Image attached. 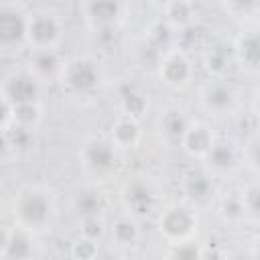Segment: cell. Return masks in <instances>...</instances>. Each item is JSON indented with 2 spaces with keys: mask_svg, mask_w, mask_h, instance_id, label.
<instances>
[{
  "mask_svg": "<svg viewBox=\"0 0 260 260\" xmlns=\"http://www.w3.org/2000/svg\"><path fill=\"white\" fill-rule=\"evenodd\" d=\"M91 260H114V258H112L110 254H100V252H98V254H95Z\"/></svg>",
  "mask_w": 260,
  "mask_h": 260,
  "instance_id": "836d02e7",
  "label": "cell"
},
{
  "mask_svg": "<svg viewBox=\"0 0 260 260\" xmlns=\"http://www.w3.org/2000/svg\"><path fill=\"white\" fill-rule=\"evenodd\" d=\"M162 12H165V20L171 26H187L193 18V4L185 0L167 2L162 6Z\"/></svg>",
  "mask_w": 260,
  "mask_h": 260,
  "instance_id": "7402d4cb",
  "label": "cell"
},
{
  "mask_svg": "<svg viewBox=\"0 0 260 260\" xmlns=\"http://www.w3.org/2000/svg\"><path fill=\"white\" fill-rule=\"evenodd\" d=\"M79 158L85 169L93 173H106L116 165V144L112 140L93 138L83 144Z\"/></svg>",
  "mask_w": 260,
  "mask_h": 260,
  "instance_id": "5b68a950",
  "label": "cell"
},
{
  "mask_svg": "<svg viewBox=\"0 0 260 260\" xmlns=\"http://www.w3.org/2000/svg\"><path fill=\"white\" fill-rule=\"evenodd\" d=\"M158 73H160V79L165 83H169L173 87H181L191 77V63L185 57V53H181V51H169V53L160 55Z\"/></svg>",
  "mask_w": 260,
  "mask_h": 260,
  "instance_id": "9c48e42d",
  "label": "cell"
},
{
  "mask_svg": "<svg viewBox=\"0 0 260 260\" xmlns=\"http://www.w3.org/2000/svg\"><path fill=\"white\" fill-rule=\"evenodd\" d=\"M160 130H162V134H165L169 140L181 142L183 136H185L187 130H189V124H187V118L183 116L181 110H169V112H165L162 118H160Z\"/></svg>",
  "mask_w": 260,
  "mask_h": 260,
  "instance_id": "ffe728a7",
  "label": "cell"
},
{
  "mask_svg": "<svg viewBox=\"0 0 260 260\" xmlns=\"http://www.w3.org/2000/svg\"><path fill=\"white\" fill-rule=\"evenodd\" d=\"M112 236H114V240H116L118 244H122V246H130V244H134V242L138 240V228H136L134 219H130V217H122V219H118V221L114 223V228H112Z\"/></svg>",
  "mask_w": 260,
  "mask_h": 260,
  "instance_id": "603a6c76",
  "label": "cell"
},
{
  "mask_svg": "<svg viewBox=\"0 0 260 260\" xmlns=\"http://www.w3.org/2000/svg\"><path fill=\"white\" fill-rule=\"evenodd\" d=\"M73 254L79 258V260H91L95 254H98V250H95V246H93V242L91 240H79L75 246H73Z\"/></svg>",
  "mask_w": 260,
  "mask_h": 260,
  "instance_id": "1f68e13d",
  "label": "cell"
},
{
  "mask_svg": "<svg viewBox=\"0 0 260 260\" xmlns=\"http://www.w3.org/2000/svg\"><path fill=\"white\" fill-rule=\"evenodd\" d=\"M195 228V215L185 207H171L160 215V232L175 244L185 242Z\"/></svg>",
  "mask_w": 260,
  "mask_h": 260,
  "instance_id": "8992f818",
  "label": "cell"
},
{
  "mask_svg": "<svg viewBox=\"0 0 260 260\" xmlns=\"http://www.w3.org/2000/svg\"><path fill=\"white\" fill-rule=\"evenodd\" d=\"M122 203L132 217H144L154 211L156 197H154L152 187L146 181L134 179V181L126 183V187L122 191Z\"/></svg>",
  "mask_w": 260,
  "mask_h": 260,
  "instance_id": "3957f363",
  "label": "cell"
},
{
  "mask_svg": "<svg viewBox=\"0 0 260 260\" xmlns=\"http://www.w3.org/2000/svg\"><path fill=\"white\" fill-rule=\"evenodd\" d=\"M213 142H215V140H213L211 132H209L205 126H201V124L189 126L187 134H185L183 140H181L183 148H185L189 154H195V156H201V158L207 154V150L211 148Z\"/></svg>",
  "mask_w": 260,
  "mask_h": 260,
  "instance_id": "2e32d148",
  "label": "cell"
},
{
  "mask_svg": "<svg viewBox=\"0 0 260 260\" xmlns=\"http://www.w3.org/2000/svg\"><path fill=\"white\" fill-rule=\"evenodd\" d=\"M201 102H203V106H205L209 112L225 114V112H230V110L234 108L236 98H234V91H232L230 85L215 81V83H207V85L203 87Z\"/></svg>",
  "mask_w": 260,
  "mask_h": 260,
  "instance_id": "4fadbf2b",
  "label": "cell"
},
{
  "mask_svg": "<svg viewBox=\"0 0 260 260\" xmlns=\"http://www.w3.org/2000/svg\"><path fill=\"white\" fill-rule=\"evenodd\" d=\"M248 160L254 169H260V136L252 138L248 144Z\"/></svg>",
  "mask_w": 260,
  "mask_h": 260,
  "instance_id": "d6a6232c",
  "label": "cell"
},
{
  "mask_svg": "<svg viewBox=\"0 0 260 260\" xmlns=\"http://www.w3.org/2000/svg\"><path fill=\"white\" fill-rule=\"evenodd\" d=\"M228 260H248L246 256H242V254H236V256H230Z\"/></svg>",
  "mask_w": 260,
  "mask_h": 260,
  "instance_id": "e575fe53",
  "label": "cell"
},
{
  "mask_svg": "<svg viewBox=\"0 0 260 260\" xmlns=\"http://www.w3.org/2000/svg\"><path fill=\"white\" fill-rule=\"evenodd\" d=\"M61 24L53 14L41 12L35 16H28V32L26 41L32 45V51L37 49H53L59 41Z\"/></svg>",
  "mask_w": 260,
  "mask_h": 260,
  "instance_id": "277c9868",
  "label": "cell"
},
{
  "mask_svg": "<svg viewBox=\"0 0 260 260\" xmlns=\"http://www.w3.org/2000/svg\"><path fill=\"white\" fill-rule=\"evenodd\" d=\"M138 124L132 118H120L112 126V142L120 148H130L138 142Z\"/></svg>",
  "mask_w": 260,
  "mask_h": 260,
  "instance_id": "44dd1931",
  "label": "cell"
},
{
  "mask_svg": "<svg viewBox=\"0 0 260 260\" xmlns=\"http://www.w3.org/2000/svg\"><path fill=\"white\" fill-rule=\"evenodd\" d=\"M28 32V16H24L18 8L4 4L0 8V41L4 45H14L26 39Z\"/></svg>",
  "mask_w": 260,
  "mask_h": 260,
  "instance_id": "30bf717a",
  "label": "cell"
},
{
  "mask_svg": "<svg viewBox=\"0 0 260 260\" xmlns=\"http://www.w3.org/2000/svg\"><path fill=\"white\" fill-rule=\"evenodd\" d=\"M61 81L73 93H91L100 85L102 73H100V67L93 59L77 57V59H71L69 63L63 65Z\"/></svg>",
  "mask_w": 260,
  "mask_h": 260,
  "instance_id": "6da1fadb",
  "label": "cell"
},
{
  "mask_svg": "<svg viewBox=\"0 0 260 260\" xmlns=\"http://www.w3.org/2000/svg\"><path fill=\"white\" fill-rule=\"evenodd\" d=\"M39 120V108L37 104H20L14 106V124L18 126H32Z\"/></svg>",
  "mask_w": 260,
  "mask_h": 260,
  "instance_id": "484cf974",
  "label": "cell"
},
{
  "mask_svg": "<svg viewBox=\"0 0 260 260\" xmlns=\"http://www.w3.org/2000/svg\"><path fill=\"white\" fill-rule=\"evenodd\" d=\"M73 205H75V211L81 215V219L100 217V213L104 211V197L98 189H81L75 195Z\"/></svg>",
  "mask_w": 260,
  "mask_h": 260,
  "instance_id": "ac0fdd59",
  "label": "cell"
},
{
  "mask_svg": "<svg viewBox=\"0 0 260 260\" xmlns=\"http://www.w3.org/2000/svg\"><path fill=\"white\" fill-rule=\"evenodd\" d=\"M242 203H244L246 213H252V215L260 217V185L248 187L242 195Z\"/></svg>",
  "mask_w": 260,
  "mask_h": 260,
  "instance_id": "83f0119b",
  "label": "cell"
},
{
  "mask_svg": "<svg viewBox=\"0 0 260 260\" xmlns=\"http://www.w3.org/2000/svg\"><path fill=\"white\" fill-rule=\"evenodd\" d=\"M207 67H209L211 71H215V73H223V71L230 67V59H228V53H225L221 47L213 49V51L207 55Z\"/></svg>",
  "mask_w": 260,
  "mask_h": 260,
  "instance_id": "f1b7e54d",
  "label": "cell"
},
{
  "mask_svg": "<svg viewBox=\"0 0 260 260\" xmlns=\"http://www.w3.org/2000/svg\"><path fill=\"white\" fill-rule=\"evenodd\" d=\"M79 8H81L83 16L87 18V22L93 26V30L95 28H114L124 10V6L120 2H112V0L83 2Z\"/></svg>",
  "mask_w": 260,
  "mask_h": 260,
  "instance_id": "ba28073f",
  "label": "cell"
},
{
  "mask_svg": "<svg viewBox=\"0 0 260 260\" xmlns=\"http://www.w3.org/2000/svg\"><path fill=\"white\" fill-rule=\"evenodd\" d=\"M256 110H258V116H260V91H258V98H256Z\"/></svg>",
  "mask_w": 260,
  "mask_h": 260,
  "instance_id": "d590c367",
  "label": "cell"
},
{
  "mask_svg": "<svg viewBox=\"0 0 260 260\" xmlns=\"http://www.w3.org/2000/svg\"><path fill=\"white\" fill-rule=\"evenodd\" d=\"M171 39V24L167 20H158L150 26V32H148V41L152 47L156 49H162Z\"/></svg>",
  "mask_w": 260,
  "mask_h": 260,
  "instance_id": "4316f807",
  "label": "cell"
},
{
  "mask_svg": "<svg viewBox=\"0 0 260 260\" xmlns=\"http://www.w3.org/2000/svg\"><path fill=\"white\" fill-rule=\"evenodd\" d=\"M234 55L244 67L260 69V28L242 32L236 41Z\"/></svg>",
  "mask_w": 260,
  "mask_h": 260,
  "instance_id": "8fae6325",
  "label": "cell"
},
{
  "mask_svg": "<svg viewBox=\"0 0 260 260\" xmlns=\"http://www.w3.org/2000/svg\"><path fill=\"white\" fill-rule=\"evenodd\" d=\"M30 69L35 77H49L55 75L57 71L63 69V65L59 63V57L53 49H37L30 53Z\"/></svg>",
  "mask_w": 260,
  "mask_h": 260,
  "instance_id": "e0dca14e",
  "label": "cell"
},
{
  "mask_svg": "<svg viewBox=\"0 0 260 260\" xmlns=\"http://www.w3.org/2000/svg\"><path fill=\"white\" fill-rule=\"evenodd\" d=\"M53 215V205L49 197L37 189L24 191L16 199V217L20 225L28 230H41L51 221Z\"/></svg>",
  "mask_w": 260,
  "mask_h": 260,
  "instance_id": "7a4b0ae2",
  "label": "cell"
},
{
  "mask_svg": "<svg viewBox=\"0 0 260 260\" xmlns=\"http://www.w3.org/2000/svg\"><path fill=\"white\" fill-rule=\"evenodd\" d=\"M118 95H120V108H122V112L126 114V118L136 120V118H140L142 112L146 110V100H144V95H142L136 87H132V85H122Z\"/></svg>",
  "mask_w": 260,
  "mask_h": 260,
  "instance_id": "d6986e66",
  "label": "cell"
},
{
  "mask_svg": "<svg viewBox=\"0 0 260 260\" xmlns=\"http://www.w3.org/2000/svg\"><path fill=\"white\" fill-rule=\"evenodd\" d=\"M81 234L85 240H91L95 242L102 234H104V223L100 217H85L81 219Z\"/></svg>",
  "mask_w": 260,
  "mask_h": 260,
  "instance_id": "f546056e",
  "label": "cell"
},
{
  "mask_svg": "<svg viewBox=\"0 0 260 260\" xmlns=\"http://www.w3.org/2000/svg\"><path fill=\"white\" fill-rule=\"evenodd\" d=\"M4 138H6V142H8L10 146L22 150V148H28V146H30V142H32V132H30L28 126H18V124H14V126H10L8 130H4Z\"/></svg>",
  "mask_w": 260,
  "mask_h": 260,
  "instance_id": "cb8c5ba5",
  "label": "cell"
},
{
  "mask_svg": "<svg viewBox=\"0 0 260 260\" xmlns=\"http://www.w3.org/2000/svg\"><path fill=\"white\" fill-rule=\"evenodd\" d=\"M2 98L12 106L35 104L39 98V79L32 73H14L6 79Z\"/></svg>",
  "mask_w": 260,
  "mask_h": 260,
  "instance_id": "52a82bcc",
  "label": "cell"
},
{
  "mask_svg": "<svg viewBox=\"0 0 260 260\" xmlns=\"http://www.w3.org/2000/svg\"><path fill=\"white\" fill-rule=\"evenodd\" d=\"M258 250H260V248H258Z\"/></svg>",
  "mask_w": 260,
  "mask_h": 260,
  "instance_id": "8d00e7d4",
  "label": "cell"
},
{
  "mask_svg": "<svg viewBox=\"0 0 260 260\" xmlns=\"http://www.w3.org/2000/svg\"><path fill=\"white\" fill-rule=\"evenodd\" d=\"M32 240L20 230H4L2 234V256L4 260H28L32 256Z\"/></svg>",
  "mask_w": 260,
  "mask_h": 260,
  "instance_id": "7c38bea8",
  "label": "cell"
},
{
  "mask_svg": "<svg viewBox=\"0 0 260 260\" xmlns=\"http://www.w3.org/2000/svg\"><path fill=\"white\" fill-rule=\"evenodd\" d=\"M203 160L207 162L209 169H213L217 173H225V171H232L236 167V152H234L230 142L215 140L211 144V148L207 150V154L203 156Z\"/></svg>",
  "mask_w": 260,
  "mask_h": 260,
  "instance_id": "9a60e30c",
  "label": "cell"
},
{
  "mask_svg": "<svg viewBox=\"0 0 260 260\" xmlns=\"http://www.w3.org/2000/svg\"><path fill=\"white\" fill-rule=\"evenodd\" d=\"M183 191H185V195L191 201L201 203V201H205V199L211 197V193H213V181H211V177L205 171H189L183 177Z\"/></svg>",
  "mask_w": 260,
  "mask_h": 260,
  "instance_id": "5bb4252c",
  "label": "cell"
},
{
  "mask_svg": "<svg viewBox=\"0 0 260 260\" xmlns=\"http://www.w3.org/2000/svg\"><path fill=\"white\" fill-rule=\"evenodd\" d=\"M171 260H203V252L191 240L179 242L171 250Z\"/></svg>",
  "mask_w": 260,
  "mask_h": 260,
  "instance_id": "d4e9b609",
  "label": "cell"
},
{
  "mask_svg": "<svg viewBox=\"0 0 260 260\" xmlns=\"http://www.w3.org/2000/svg\"><path fill=\"white\" fill-rule=\"evenodd\" d=\"M221 211H223V215H225L228 219H234V221L240 219V217L246 213L244 203H242V197H230V199H225Z\"/></svg>",
  "mask_w": 260,
  "mask_h": 260,
  "instance_id": "4dcf8cb0",
  "label": "cell"
}]
</instances>
